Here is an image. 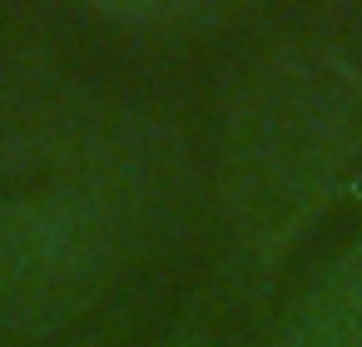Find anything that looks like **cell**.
<instances>
[{"label":"cell","instance_id":"cell-3","mask_svg":"<svg viewBox=\"0 0 362 347\" xmlns=\"http://www.w3.org/2000/svg\"><path fill=\"white\" fill-rule=\"evenodd\" d=\"M253 347H362V238L327 258Z\"/></svg>","mask_w":362,"mask_h":347},{"label":"cell","instance_id":"cell-4","mask_svg":"<svg viewBox=\"0 0 362 347\" xmlns=\"http://www.w3.org/2000/svg\"><path fill=\"white\" fill-rule=\"evenodd\" d=\"M70 347H100V342H95V337H90V342H70Z\"/></svg>","mask_w":362,"mask_h":347},{"label":"cell","instance_id":"cell-2","mask_svg":"<svg viewBox=\"0 0 362 347\" xmlns=\"http://www.w3.org/2000/svg\"><path fill=\"white\" fill-rule=\"evenodd\" d=\"M362 159V55L283 40L253 55L223 100L214 208L223 278L253 293L322 218Z\"/></svg>","mask_w":362,"mask_h":347},{"label":"cell","instance_id":"cell-1","mask_svg":"<svg viewBox=\"0 0 362 347\" xmlns=\"http://www.w3.org/2000/svg\"><path fill=\"white\" fill-rule=\"evenodd\" d=\"M189 154L169 119L70 75L0 105V337L55 342L174 228Z\"/></svg>","mask_w":362,"mask_h":347}]
</instances>
